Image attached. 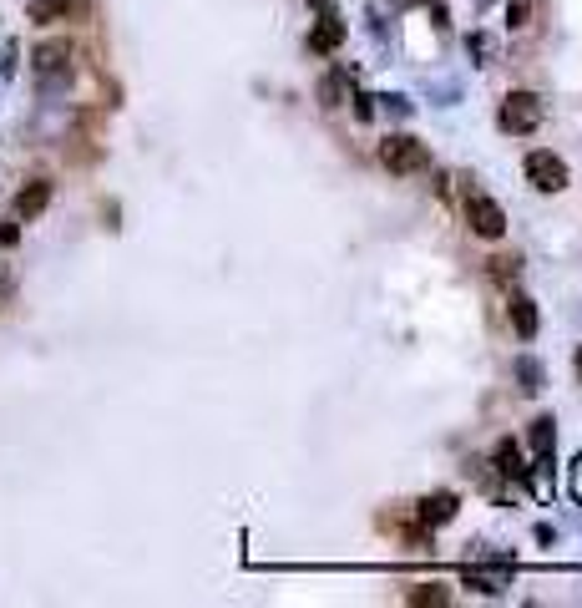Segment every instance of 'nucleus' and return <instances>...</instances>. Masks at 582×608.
Masks as SVG:
<instances>
[{
    "instance_id": "f257e3e1",
    "label": "nucleus",
    "mask_w": 582,
    "mask_h": 608,
    "mask_svg": "<svg viewBox=\"0 0 582 608\" xmlns=\"http://www.w3.org/2000/svg\"><path fill=\"white\" fill-rule=\"evenodd\" d=\"M380 163H385L390 173L410 178V173H426V168H431V152H426V142H415L410 132H390V137L380 142Z\"/></svg>"
},
{
    "instance_id": "f03ea898",
    "label": "nucleus",
    "mask_w": 582,
    "mask_h": 608,
    "mask_svg": "<svg viewBox=\"0 0 582 608\" xmlns=\"http://www.w3.org/2000/svg\"><path fill=\"white\" fill-rule=\"evenodd\" d=\"M496 122H502L507 132H517V137H527V132H537V127L547 122V102H542L537 92H507V97H502V112H496Z\"/></svg>"
},
{
    "instance_id": "7ed1b4c3",
    "label": "nucleus",
    "mask_w": 582,
    "mask_h": 608,
    "mask_svg": "<svg viewBox=\"0 0 582 608\" xmlns=\"http://www.w3.org/2000/svg\"><path fill=\"white\" fill-rule=\"evenodd\" d=\"M466 218H471V234L476 239H502L507 234V208L486 198V193H471L466 198Z\"/></svg>"
},
{
    "instance_id": "20e7f679",
    "label": "nucleus",
    "mask_w": 582,
    "mask_h": 608,
    "mask_svg": "<svg viewBox=\"0 0 582 608\" xmlns=\"http://www.w3.org/2000/svg\"><path fill=\"white\" fill-rule=\"evenodd\" d=\"M527 183L537 193H562L567 188V163L557 152H527Z\"/></svg>"
},
{
    "instance_id": "39448f33",
    "label": "nucleus",
    "mask_w": 582,
    "mask_h": 608,
    "mask_svg": "<svg viewBox=\"0 0 582 608\" xmlns=\"http://www.w3.org/2000/svg\"><path fill=\"white\" fill-rule=\"evenodd\" d=\"M36 71H41V82H66L71 76V41H41L36 46Z\"/></svg>"
},
{
    "instance_id": "423d86ee",
    "label": "nucleus",
    "mask_w": 582,
    "mask_h": 608,
    "mask_svg": "<svg viewBox=\"0 0 582 608\" xmlns=\"http://www.w3.org/2000/svg\"><path fill=\"white\" fill-rule=\"evenodd\" d=\"M461 512V497L456 492H431V497H421V502H415V522H421V527H446L451 517Z\"/></svg>"
},
{
    "instance_id": "0eeeda50",
    "label": "nucleus",
    "mask_w": 582,
    "mask_h": 608,
    "mask_svg": "<svg viewBox=\"0 0 582 608\" xmlns=\"http://www.w3.org/2000/svg\"><path fill=\"white\" fill-rule=\"evenodd\" d=\"M345 46V21L340 11H319V26L309 31V51L314 56H329V51H340Z\"/></svg>"
},
{
    "instance_id": "6e6552de",
    "label": "nucleus",
    "mask_w": 582,
    "mask_h": 608,
    "mask_svg": "<svg viewBox=\"0 0 582 608\" xmlns=\"http://www.w3.org/2000/svg\"><path fill=\"white\" fill-rule=\"evenodd\" d=\"M46 208H51V178H31V183L16 193V218L31 223V218H41Z\"/></svg>"
},
{
    "instance_id": "1a4fd4ad",
    "label": "nucleus",
    "mask_w": 582,
    "mask_h": 608,
    "mask_svg": "<svg viewBox=\"0 0 582 608\" xmlns=\"http://www.w3.org/2000/svg\"><path fill=\"white\" fill-rule=\"evenodd\" d=\"M491 472H502V477H512V482H527L522 446H517L512 436H502V441H496V451H491Z\"/></svg>"
},
{
    "instance_id": "9d476101",
    "label": "nucleus",
    "mask_w": 582,
    "mask_h": 608,
    "mask_svg": "<svg viewBox=\"0 0 582 608\" xmlns=\"http://www.w3.org/2000/svg\"><path fill=\"white\" fill-rule=\"evenodd\" d=\"M512 330H517L522 340H537V330H542L537 299H532V294H522V289H512Z\"/></svg>"
},
{
    "instance_id": "9b49d317",
    "label": "nucleus",
    "mask_w": 582,
    "mask_h": 608,
    "mask_svg": "<svg viewBox=\"0 0 582 608\" xmlns=\"http://www.w3.org/2000/svg\"><path fill=\"white\" fill-rule=\"evenodd\" d=\"M512 375H517L522 396H537V391L547 386V365H542L537 355H517V360H512Z\"/></svg>"
},
{
    "instance_id": "f8f14e48",
    "label": "nucleus",
    "mask_w": 582,
    "mask_h": 608,
    "mask_svg": "<svg viewBox=\"0 0 582 608\" xmlns=\"http://www.w3.org/2000/svg\"><path fill=\"white\" fill-rule=\"evenodd\" d=\"M345 92H350V66H335L319 82V107H345Z\"/></svg>"
},
{
    "instance_id": "ddd939ff",
    "label": "nucleus",
    "mask_w": 582,
    "mask_h": 608,
    "mask_svg": "<svg viewBox=\"0 0 582 608\" xmlns=\"http://www.w3.org/2000/svg\"><path fill=\"white\" fill-rule=\"evenodd\" d=\"M466 56H471V66H491L496 36H491V31H471V36H466Z\"/></svg>"
},
{
    "instance_id": "4468645a",
    "label": "nucleus",
    "mask_w": 582,
    "mask_h": 608,
    "mask_svg": "<svg viewBox=\"0 0 582 608\" xmlns=\"http://www.w3.org/2000/svg\"><path fill=\"white\" fill-rule=\"evenodd\" d=\"M405 603H415V608H426V603H436V608H441V603H451V593H446L441 583H415V588L405 593Z\"/></svg>"
},
{
    "instance_id": "2eb2a0df",
    "label": "nucleus",
    "mask_w": 582,
    "mask_h": 608,
    "mask_svg": "<svg viewBox=\"0 0 582 608\" xmlns=\"http://www.w3.org/2000/svg\"><path fill=\"white\" fill-rule=\"evenodd\" d=\"M527 441H532V451H552L557 446V421L552 416H537L532 431H527Z\"/></svg>"
},
{
    "instance_id": "dca6fc26",
    "label": "nucleus",
    "mask_w": 582,
    "mask_h": 608,
    "mask_svg": "<svg viewBox=\"0 0 582 608\" xmlns=\"http://www.w3.org/2000/svg\"><path fill=\"white\" fill-rule=\"evenodd\" d=\"M71 16V0H31V21H66Z\"/></svg>"
},
{
    "instance_id": "f3484780",
    "label": "nucleus",
    "mask_w": 582,
    "mask_h": 608,
    "mask_svg": "<svg viewBox=\"0 0 582 608\" xmlns=\"http://www.w3.org/2000/svg\"><path fill=\"white\" fill-rule=\"evenodd\" d=\"M491 274L502 279V284H517V274H522V259H517V254H496V259H491Z\"/></svg>"
},
{
    "instance_id": "a211bd4d",
    "label": "nucleus",
    "mask_w": 582,
    "mask_h": 608,
    "mask_svg": "<svg viewBox=\"0 0 582 608\" xmlns=\"http://www.w3.org/2000/svg\"><path fill=\"white\" fill-rule=\"evenodd\" d=\"M426 97H431L436 107H456V102H461V87H456V82H426Z\"/></svg>"
},
{
    "instance_id": "6ab92c4d",
    "label": "nucleus",
    "mask_w": 582,
    "mask_h": 608,
    "mask_svg": "<svg viewBox=\"0 0 582 608\" xmlns=\"http://www.w3.org/2000/svg\"><path fill=\"white\" fill-rule=\"evenodd\" d=\"M567 492H572V502L582 507V451L572 456V467H567Z\"/></svg>"
},
{
    "instance_id": "aec40b11",
    "label": "nucleus",
    "mask_w": 582,
    "mask_h": 608,
    "mask_svg": "<svg viewBox=\"0 0 582 608\" xmlns=\"http://www.w3.org/2000/svg\"><path fill=\"white\" fill-rule=\"evenodd\" d=\"M375 102H380L390 117H410V112H415V107H410V97H400V92H390V97H375Z\"/></svg>"
},
{
    "instance_id": "412c9836",
    "label": "nucleus",
    "mask_w": 582,
    "mask_h": 608,
    "mask_svg": "<svg viewBox=\"0 0 582 608\" xmlns=\"http://www.w3.org/2000/svg\"><path fill=\"white\" fill-rule=\"evenodd\" d=\"M507 21H512V26H527V21H532V6H527V0H512V6H507Z\"/></svg>"
},
{
    "instance_id": "4be33fe9",
    "label": "nucleus",
    "mask_w": 582,
    "mask_h": 608,
    "mask_svg": "<svg viewBox=\"0 0 582 608\" xmlns=\"http://www.w3.org/2000/svg\"><path fill=\"white\" fill-rule=\"evenodd\" d=\"M355 117H360V122H370V117H375V97H370V92H360V97H355Z\"/></svg>"
},
{
    "instance_id": "5701e85b",
    "label": "nucleus",
    "mask_w": 582,
    "mask_h": 608,
    "mask_svg": "<svg viewBox=\"0 0 582 608\" xmlns=\"http://www.w3.org/2000/svg\"><path fill=\"white\" fill-rule=\"evenodd\" d=\"M21 239V223H0V249H11Z\"/></svg>"
},
{
    "instance_id": "b1692460",
    "label": "nucleus",
    "mask_w": 582,
    "mask_h": 608,
    "mask_svg": "<svg viewBox=\"0 0 582 608\" xmlns=\"http://www.w3.org/2000/svg\"><path fill=\"white\" fill-rule=\"evenodd\" d=\"M16 56H21V51H16V41H11L6 56H0V71H6V76H16Z\"/></svg>"
},
{
    "instance_id": "393cba45",
    "label": "nucleus",
    "mask_w": 582,
    "mask_h": 608,
    "mask_svg": "<svg viewBox=\"0 0 582 608\" xmlns=\"http://www.w3.org/2000/svg\"><path fill=\"white\" fill-rule=\"evenodd\" d=\"M572 370H577V380H582V345H577V355H572Z\"/></svg>"
},
{
    "instance_id": "a878e982",
    "label": "nucleus",
    "mask_w": 582,
    "mask_h": 608,
    "mask_svg": "<svg viewBox=\"0 0 582 608\" xmlns=\"http://www.w3.org/2000/svg\"><path fill=\"white\" fill-rule=\"evenodd\" d=\"M309 6H319V11H335V0H309Z\"/></svg>"
},
{
    "instance_id": "bb28decb",
    "label": "nucleus",
    "mask_w": 582,
    "mask_h": 608,
    "mask_svg": "<svg viewBox=\"0 0 582 608\" xmlns=\"http://www.w3.org/2000/svg\"><path fill=\"white\" fill-rule=\"evenodd\" d=\"M0 284H6V274H0Z\"/></svg>"
},
{
    "instance_id": "cd10ccee",
    "label": "nucleus",
    "mask_w": 582,
    "mask_h": 608,
    "mask_svg": "<svg viewBox=\"0 0 582 608\" xmlns=\"http://www.w3.org/2000/svg\"><path fill=\"white\" fill-rule=\"evenodd\" d=\"M481 6H491V0H481Z\"/></svg>"
}]
</instances>
